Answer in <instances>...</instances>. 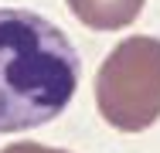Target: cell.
Listing matches in <instances>:
<instances>
[{
	"label": "cell",
	"instance_id": "obj_1",
	"mask_svg": "<svg viewBox=\"0 0 160 153\" xmlns=\"http://www.w3.org/2000/svg\"><path fill=\"white\" fill-rule=\"evenodd\" d=\"M78 78L82 58L58 24L24 7H0V133L62 116Z\"/></svg>",
	"mask_w": 160,
	"mask_h": 153
},
{
	"label": "cell",
	"instance_id": "obj_3",
	"mask_svg": "<svg viewBox=\"0 0 160 153\" xmlns=\"http://www.w3.org/2000/svg\"><path fill=\"white\" fill-rule=\"evenodd\" d=\"M147 0H68L72 14L92 31H116L140 17Z\"/></svg>",
	"mask_w": 160,
	"mask_h": 153
},
{
	"label": "cell",
	"instance_id": "obj_4",
	"mask_svg": "<svg viewBox=\"0 0 160 153\" xmlns=\"http://www.w3.org/2000/svg\"><path fill=\"white\" fill-rule=\"evenodd\" d=\"M0 153H68V150L44 146V143H31V140H21V143H10V146H3Z\"/></svg>",
	"mask_w": 160,
	"mask_h": 153
},
{
	"label": "cell",
	"instance_id": "obj_2",
	"mask_svg": "<svg viewBox=\"0 0 160 153\" xmlns=\"http://www.w3.org/2000/svg\"><path fill=\"white\" fill-rule=\"evenodd\" d=\"M96 106L112 129L140 133L160 119V37L119 41L96 75Z\"/></svg>",
	"mask_w": 160,
	"mask_h": 153
}]
</instances>
